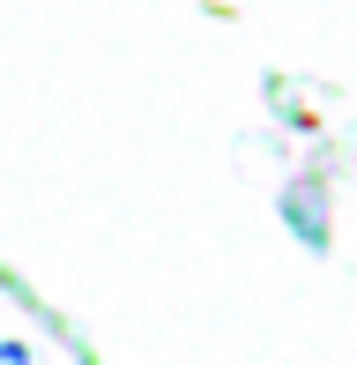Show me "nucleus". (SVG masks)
<instances>
[{
  "label": "nucleus",
  "instance_id": "nucleus-1",
  "mask_svg": "<svg viewBox=\"0 0 357 365\" xmlns=\"http://www.w3.org/2000/svg\"><path fill=\"white\" fill-rule=\"evenodd\" d=\"M0 365H30V343H15V336H8V343H0Z\"/></svg>",
  "mask_w": 357,
  "mask_h": 365
}]
</instances>
